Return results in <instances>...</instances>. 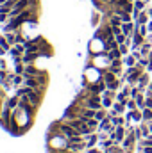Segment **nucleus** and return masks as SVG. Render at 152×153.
I'll return each instance as SVG.
<instances>
[{"instance_id":"obj_1","label":"nucleus","mask_w":152,"mask_h":153,"mask_svg":"<svg viewBox=\"0 0 152 153\" xmlns=\"http://www.w3.org/2000/svg\"><path fill=\"white\" fill-rule=\"evenodd\" d=\"M93 66L99 68V70H102V71H106L111 66V59L108 57V53H99V55L93 57Z\"/></svg>"},{"instance_id":"obj_2","label":"nucleus","mask_w":152,"mask_h":153,"mask_svg":"<svg viewBox=\"0 0 152 153\" xmlns=\"http://www.w3.org/2000/svg\"><path fill=\"white\" fill-rule=\"evenodd\" d=\"M134 29H136V23H131V22H123V23H122V32H123L125 36H129V38H132Z\"/></svg>"},{"instance_id":"obj_3","label":"nucleus","mask_w":152,"mask_h":153,"mask_svg":"<svg viewBox=\"0 0 152 153\" xmlns=\"http://www.w3.org/2000/svg\"><path fill=\"white\" fill-rule=\"evenodd\" d=\"M149 84H150L149 75H147V73H141V76L138 78V84H136V85H138V89H140V91H145V89L149 87Z\"/></svg>"},{"instance_id":"obj_4","label":"nucleus","mask_w":152,"mask_h":153,"mask_svg":"<svg viewBox=\"0 0 152 153\" xmlns=\"http://www.w3.org/2000/svg\"><path fill=\"white\" fill-rule=\"evenodd\" d=\"M123 64H125V66H129V68H134V66L138 64V59H136L132 53H129V55H125V59H123Z\"/></svg>"},{"instance_id":"obj_5","label":"nucleus","mask_w":152,"mask_h":153,"mask_svg":"<svg viewBox=\"0 0 152 153\" xmlns=\"http://www.w3.org/2000/svg\"><path fill=\"white\" fill-rule=\"evenodd\" d=\"M108 23H109V25H111V27H122V23H123V20H122V18H120V16H118V14H111V18H109V22H108Z\"/></svg>"},{"instance_id":"obj_6","label":"nucleus","mask_w":152,"mask_h":153,"mask_svg":"<svg viewBox=\"0 0 152 153\" xmlns=\"http://www.w3.org/2000/svg\"><path fill=\"white\" fill-rule=\"evenodd\" d=\"M149 22H150V18H149V14H147V11H143V13H141V14L138 16V20H136L134 23H136V25H147Z\"/></svg>"},{"instance_id":"obj_7","label":"nucleus","mask_w":152,"mask_h":153,"mask_svg":"<svg viewBox=\"0 0 152 153\" xmlns=\"http://www.w3.org/2000/svg\"><path fill=\"white\" fill-rule=\"evenodd\" d=\"M141 116H143V121H145V123H150L152 121V109L143 107V109H141Z\"/></svg>"},{"instance_id":"obj_8","label":"nucleus","mask_w":152,"mask_h":153,"mask_svg":"<svg viewBox=\"0 0 152 153\" xmlns=\"http://www.w3.org/2000/svg\"><path fill=\"white\" fill-rule=\"evenodd\" d=\"M108 57H109L111 61H114V59H120V57H122L120 48H113V50H109V52H108Z\"/></svg>"},{"instance_id":"obj_9","label":"nucleus","mask_w":152,"mask_h":153,"mask_svg":"<svg viewBox=\"0 0 152 153\" xmlns=\"http://www.w3.org/2000/svg\"><path fill=\"white\" fill-rule=\"evenodd\" d=\"M125 107H127L129 111H136V109H138V103H136L134 98H129V100L125 102Z\"/></svg>"},{"instance_id":"obj_10","label":"nucleus","mask_w":152,"mask_h":153,"mask_svg":"<svg viewBox=\"0 0 152 153\" xmlns=\"http://www.w3.org/2000/svg\"><path fill=\"white\" fill-rule=\"evenodd\" d=\"M111 123H113L114 126H122L125 121H123V117H122V116H111Z\"/></svg>"},{"instance_id":"obj_11","label":"nucleus","mask_w":152,"mask_h":153,"mask_svg":"<svg viewBox=\"0 0 152 153\" xmlns=\"http://www.w3.org/2000/svg\"><path fill=\"white\" fill-rule=\"evenodd\" d=\"M106 117H108V112L104 111V107L95 112V119H99V121H102V119H106Z\"/></svg>"},{"instance_id":"obj_12","label":"nucleus","mask_w":152,"mask_h":153,"mask_svg":"<svg viewBox=\"0 0 152 153\" xmlns=\"http://www.w3.org/2000/svg\"><path fill=\"white\" fill-rule=\"evenodd\" d=\"M134 9H138L140 13H143V11L147 9V7H145V2H143V0H136V2H134Z\"/></svg>"},{"instance_id":"obj_13","label":"nucleus","mask_w":152,"mask_h":153,"mask_svg":"<svg viewBox=\"0 0 152 153\" xmlns=\"http://www.w3.org/2000/svg\"><path fill=\"white\" fill-rule=\"evenodd\" d=\"M114 39H116V43H118V45H123V43H127V39H129V36H125V34L122 32V34L114 36Z\"/></svg>"},{"instance_id":"obj_14","label":"nucleus","mask_w":152,"mask_h":153,"mask_svg":"<svg viewBox=\"0 0 152 153\" xmlns=\"http://www.w3.org/2000/svg\"><path fill=\"white\" fill-rule=\"evenodd\" d=\"M102 107H113V98L104 96V98H102Z\"/></svg>"},{"instance_id":"obj_15","label":"nucleus","mask_w":152,"mask_h":153,"mask_svg":"<svg viewBox=\"0 0 152 153\" xmlns=\"http://www.w3.org/2000/svg\"><path fill=\"white\" fill-rule=\"evenodd\" d=\"M118 48H120V52H122V55H129V50H127V43H123V45H120Z\"/></svg>"},{"instance_id":"obj_16","label":"nucleus","mask_w":152,"mask_h":153,"mask_svg":"<svg viewBox=\"0 0 152 153\" xmlns=\"http://www.w3.org/2000/svg\"><path fill=\"white\" fill-rule=\"evenodd\" d=\"M145 107L152 109V98H149V96H145Z\"/></svg>"},{"instance_id":"obj_17","label":"nucleus","mask_w":152,"mask_h":153,"mask_svg":"<svg viewBox=\"0 0 152 153\" xmlns=\"http://www.w3.org/2000/svg\"><path fill=\"white\" fill-rule=\"evenodd\" d=\"M147 29H149V32H152V20L147 23Z\"/></svg>"},{"instance_id":"obj_18","label":"nucleus","mask_w":152,"mask_h":153,"mask_svg":"<svg viewBox=\"0 0 152 153\" xmlns=\"http://www.w3.org/2000/svg\"><path fill=\"white\" fill-rule=\"evenodd\" d=\"M88 153H100V152H99V150H95V148H90V150H88Z\"/></svg>"},{"instance_id":"obj_19","label":"nucleus","mask_w":152,"mask_h":153,"mask_svg":"<svg viewBox=\"0 0 152 153\" xmlns=\"http://www.w3.org/2000/svg\"><path fill=\"white\" fill-rule=\"evenodd\" d=\"M145 11H147V14H149V18L152 20V7H150V9H145Z\"/></svg>"},{"instance_id":"obj_20","label":"nucleus","mask_w":152,"mask_h":153,"mask_svg":"<svg viewBox=\"0 0 152 153\" xmlns=\"http://www.w3.org/2000/svg\"><path fill=\"white\" fill-rule=\"evenodd\" d=\"M147 89H149V91H152V82L149 84V87H147Z\"/></svg>"},{"instance_id":"obj_21","label":"nucleus","mask_w":152,"mask_h":153,"mask_svg":"<svg viewBox=\"0 0 152 153\" xmlns=\"http://www.w3.org/2000/svg\"><path fill=\"white\" fill-rule=\"evenodd\" d=\"M123 153H131V152H129V150H125V152H123Z\"/></svg>"},{"instance_id":"obj_22","label":"nucleus","mask_w":152,"mask_h":153,"mask_svg":"<svg viewBox=\"0 0 152 153\" xmlns=\"http://www.w3.org/2000/svg\"><path fill=\"white\" fill-rule=\"evenodd\" d=\"M0 91H2V84H0Z\"/></svg>"}]
</instances>
